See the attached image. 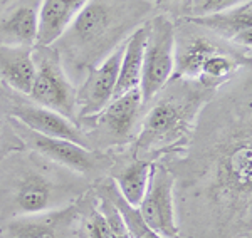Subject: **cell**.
<instances>
[{"label": "cell", "instance_id": "obj_23", "mask_svg": "<svg viewBox=\"0 0 252 238\" xmlns=\"http://www.w3.org/2000/svg\"><path fill=\"white\" fill-rule=\"evenodd\" d=\"M97 198V207H99L101 213L104 215V218L108 221V227H109V232H111V238H131L128 232V227H126L123 216L121 213L118 212L115 205L109 201L106 196H101V195H96Z\"/></svg>", "mask_w": 252, "mask_h": 238}, {"label": "cell", "instance_id": "obj_6", "mask_svg": "<svg viewBox=\"0 0 252 238\" xmlns=\"http://www.w3.org/2000/svg\"><path fill=\"white\" fill-rule=\"evenodd\" d=\"M9 121L20 141L24 143V146L44 156V158L51 159L52 163H58L61 166L78 173V175L86 176L93 183L108 178L111 173L113 164H115L113 153L94 151V149L84 148L78 143H72V141L39 134V132H34L29 128L22 126L15 119L9 118Z\"/></svg>", "mask_w": 252, "mask_h": 238}, {"label": "cell", "instance_id": "obj_5", "mask_svg": "<svg viewBox=\"0 0 252 238\" xmlns=\"http://www.w3.org/2000/svg\"><path fill=\"white\" fill-rule=\"evenodd\" d=\"M143 109L140 89H133L111 99V103L94 116L79 119L78 128L83 131L86 146L101 153L128 148L140 128Z\"/></svg>", "mask_w": 252, "mask_h": 238}, {"label": "cell", "instance_id": "obj_28", "mask_svg": "<svg viewBox=\"0 0 252 238\" xmlns=\"http://www.w3.org/2000/svg\"><path fill=\"white\" fill-rule=\"evenodd\" d=\"M74 238H79V237H74Z\"/></svg>", "mask_w": 252, "mask_h": 238}, {"label": "cell", "instance_id": "obj_20", "mask_svg": "<svg viewBox=\"0 0 252 238\" xmlns=\"http://www.w3.org/2000/svg\"><path fill=\"white\" fill-rule=\"evenodd\" d=\"M93 189H94L96 195L106 196V198L115 205L116 210L121 213V216H123V220H125L126 227H128V232H129V235H131V238H163V237L158 235L155 230H152L148 225L145 223L143 218H141V215H140V212H138V208L126 203L109 176L108 178L96 181Z\"/></svg>", "mask_w": 252, "mask_h": 238}, {"label": "cell", "instance_id": "obj_1", "mask_svg": "<svg viewBox=\"0 0 252 238\" xmlns=\"http://www.w3.org/2000/svg\"><path fill=\"white\" fill-rule=\"evenodd\" d=\"M251 92L246 66L204 106L184 151L160 159L173 175L178 238H251Z\"/></svg>", "mask_w": 252, "mask_h": 238}, {"label": "cell", "instance_id": "obj_16", "mask_svg": "<svg viewBox=\"0 0 252 238\" xmlns=\"http://www.w3.org/2000/svg\"><path fill=\"white\" fill-rule=\"evenodd\" d=\"M88 0H40L37 47H49L74 22Z\"/></svg>", "mask_w": 252, "mask_h": 238}, {"label": "cell", "instance_id": "obj_22", "mask_svg": "<svg viewBox=\"0 0 252 238\" xmlns=\"http://www.w3.org/2000/svg\"><path fill=\"white\" fill-rule=\"evenodd\" d=\"M251 2V0H190L185 9L184 17H200V15H209L214 12H222L232 9L241 3ZM182 19V17H180Z\"/></svg>", "mask_w": 252, "mask_h": 238}, {"label": "cell", "instance_id": "obj_8", "mask_svg": "<svg viewBox=\"0 0 252 238\" xmlns=\"http://www.w3.org/2000/svg\"><path fill=\"white\" fill-rule=\"evenodd\" d=\"M146 39L141 64L140 92L143 104L148 103L173 74L175 20L165 14H155L145 22Z\"/></svg>", "mask_w": 252, "mask_h": 238}, {"label": "cell", "instance_id": "obj_3", "mask_svg": "<svg viewBox=\"0 0 252 238\" xmlns=\"http://www.w3.org/2000/svg\"><path fill=\"white\" fill-rule=\"evenodd\" d=\"M94 186L91 180L24 148L0 159V225L74 203Z\"/></svg>", "mask_w": 252, "mask_h": 238}, {"label": "cell", "instance_id": "obj_10", "mask_svg": "<svg viewBox=\"0 0 252 238\" xmlns=\"http://www.w3.org/2000/svg\"><path fill=\"white\" fill-rule=\"evenodd\" d=\"M227 47L229 42L185 19H175V54L172 78L197 80L210 55Z\"/></svg>", "mask_w": 252, "mask_h": 238}, {"label": "cell", "instance_id": "obj_15", "mask_svg": "<svg viewBox=\"0 0 252 238\" xmlns=\"http://www.w3.org/2000/svg\"><path fill=\"white\" fill-rule=\"evenodd\" d=\"M40 0H12L0 12V44L35 47Z\"/></svg>", "mask_w": 252, "mask_h": 238}, {"label": "cell", "instance_id": "obj_13", "mask_svg": "<svg viewBox=\"0 0 252 238\" xmlns=\"http://www.w3.org/2000/svg\"><path fill=\"white\" fill-rule=\"evenodd\" d=\"M123 46L113 51L103 62L88 71L84 79L76 86V124L79 119L94 116L111 103L120 71Z\"/></svg>", "mask_w": 252, "mask_h": 238}, {"label": "cell", "instance_id": "obj_18", "mask_svg": "<svg viewBox=\"0 0 252 238\" xmlns=\"http://www.w3.org/2000/svg\"><path fill=\"white\" fill-rule=\"evenodd\" d=\"M34 47L0 44V82L9 89L27 96L34 80Z\"/></svg>", "mask_w": 252, "mask_h": 238}, {"label": "cell", "instance_id": "obj_7", "mask_svg": "<svg viewBox=\"0 0 252 238\" xmlns=\"http://www.w3.org/2000/svg\"><path fill=\"white\" fill-rule=\"evenodd\" d=\"M32 59L34 80L27 98L76 123V86L64 71L58 52L51 46H35Z\"/></svg>", "mask_w": 252, "mask_h": 238}, {"label": "cell", "instance_id": "obj_12", "mask_svg": "<svg viewBox=\"0 0 252 238\" xmlns=\"http://www.w3.org/2000/svg\"><path fill=\"white\" fill-rule=\"evenodd\" d=\"M141 218L163 238H178L173 200V175L163 161H153L150 183L138 205Z\"/></svg>", "mask_w": 252, "mask_h": 238}, {"label": "cell", "instance_id": "obj_14", "mask_svg": "<svg viewBox=\"0 0 252 238\" xmlns=\"http://www.w3.org/2000/svg\"><path fill=\"white\" fill-rule=\"evenodd\" d=\"M212 32L237 49L251 52L252 47V2L200 17H182Z\"/></svg>", "mask_w": 252, "mask_h": 238}, {"label": "cell", "instance_id": "obj_24", "mask_svg": "<svg viewBox=\"0 0 252 238\" xmlns=\"http://www.w3.org/2000/svg\"><path fill=\"white\" fill-rule=\"evenodd\" d=\"M24 143L20 141L17 136V132L12 128L9 118L0 114V159L5 158L7 155L14 151H19V149H24Z\"/></svg>", "mask_w": 252, "mask_h": 238}, {"label": "cell", "instance_id": "obj_4", "mask_svg": "<svg viewBox=\"0 0 252 238\" xmlns=\"http://www.w3.org/2000/svg\"><path fill=\"white\" fill-rule=\"evenodd\" d=\"M215 91L197 80L170 78L145 104L138 132L126 149L128 156L153 163L184 151L198 114Z\"/></svg>", "mask_w": 252, "mask_h": 238}, {"label": "cell", "instance_id": "obj_26", "mask_svg": "<svg viewBox=\"0 0 252 238\" xmlns=\"http://www.w3.org/2000/svg\"><path fill=\"white\" fill-rule=\"evenodd\" d=\"M10 2H12V0H0V12H2L3 9H5V7L9 5Z\"/></svg>", "mask_w": 252, "mask_h": 238}, {"label": "cell", "instance_id": "obj_25", "mask_svg": "<svg viewBox=\"0 0 252 238\" xmlns=\"http://www.w3.org/2000/svg\"><path fill=\"white\" fill-rule=\"evenodd\" d=\"M148 2L152 3L153 10H158V14H165L175 20L184 17L190 0H148Z\"/></svg>", "mask_w": 252, "mask_h": 238}, {"label": "cell", "instance_id": "obj_27", "mask_svg": "<svg viewBox=\"0 0 252 238\" xmlns=\"http://www.w3.org/2000/svg\"><path fill=\"white\" fill-rule=\"evenodd\" d=\"M0 87H2V82H0Z\"/></svg>", "mask_w": 252, "mask_h": 238}, {"label": "cell", "instance_id": "obj_17", "mask_svg": "<svg viewBox=\"0 0 252 238\" xmlns=\"http://www.w3.org/2000/svg\"><path fill=\"white\" fill-rule=\"evenodd\" d=\"M125 155L128 159H121L120 155H115V164L109 173V178L113 180L116 189L126 203L138 208L148 188L152 163L146 159L131 158L126 151Z\"/></svg>", "mask_w": 252, "mask_h": 238}, {"label": "cell", "instance_id": "obj_21", "mask_svg": "<svg viewBox=\"0 0 252 238\" xmlns=\"http://www.w3.org/2000/svg\"><path fill=\"white\" fill-rule=\"evenodd\" d=\"M79 238H111L108 221L97 207V198L94 189H89L84 201V208L81 213L78 225Z\"/></svg>", "mask_w": 252, "mask_h": 238}, {"label": "cell", "instance_id": "obj_9", "mask_svg": "<svg viewBox=\"0 0 252 238\" xmlns=\"http://www.w3.org/2000/svg\"><path fill=\"white\" fill-rule=\"evenodd\" d=\"M0 114L15 119L22 126L39 134L67 139L88 148L84 134L78 128V124L61 116L59 112L34 103L27 96L9 89L3 84L0 87Z\"/></svg>", "mask_w": 252, "mask_h": 238}, {"label": "cell", "instance_id": "obj_19", "mask_svg": "<svg viewBox=\"0 0 252 238\" xmlns=\"http://www.w3.org/2000/svg\"><path fill=\"white\" fill-rule=\"evenodd\" d=\"M145 39H146V27L143 24V26L138 27V29L125 40L123 55H121L120 71H118V80H116L113 99L140 87Z\"/></svg>", "mask_w": 252, "mask_h": 238}, {"label": "cell", "instance_id": "obj_2", "mask_svg": "<svg viewBox=\"0 0 252 238\" xmlns=\"http://www.w3.org/2000/svg\"><path fill=\"white\" fill-rule=\"evenodd\" d=\"M152 12L148 0H88L69 29L51 46L72 84L78 86L88 71L123 46Z\"/></svg>", "mask_w": 252, "mask_h": 238}, {"label": "cell", "instance_id": "obj_11", "mask_svg": "<svg viewBox=\"0 0 252 238\" xmlns=\"http://www.w3.org/2000/svg\"><path fill=\"white\" fill-rule=\"evenodd\" d=\"M88 195V193H86ZM86 195L64 208L40 215L17 216L0 225V238H74Z\"/></svg>", "mask_w": 252, "mask_h": 238}]
</instances>
